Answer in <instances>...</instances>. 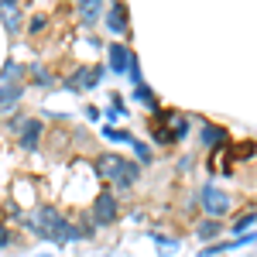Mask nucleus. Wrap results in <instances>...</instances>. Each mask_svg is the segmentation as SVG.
Listing matches in <instances>:
<instances>
[{
    "label": "nucleus",
    "mask_w": 257,
    "mask_h": 257,
    "mask_svg": "<svg viewBox=\"0 0 257 257\" xmlns=\"http://www.w3.org/2000/svg\"><path fill=\"white\" fill-rule=\"evenodd\" d=\"M134 93H138V99H144V103H148V106H151V110H155V106H158V99L151 96V89H148V86H138V89H134Z\"/></svg>",
    "instance_id": "obj_16"
},
{
    "label": "nucleus",
    "mask_w": 257,
    "mask_h": 257,
    "mask_svg": "<svg viewBox=\"0 0 257 257\" xmlns=\"http://www.w3.org/2000/svg\"><path fill=\"white\" fill-rule=\"evenodd\" d=\"M99 79H103V69L99 65H82V69H76L72 76H69V89H76V93H82V89H96Z\"/></svg>",
    "instance_id": "obj_4"
},
{
    "label": "nucleus",
    "mask_w": 257,
    "mask_h": 257,
    "mask_svg": "<svg viewBox=\"0 0 257 257\" xmlns=\"http://www.w3.org/2000/svg\"><path fill=\"white\" fill-rule=\"evenodd\" d=\"M45 24H48V21L41 18V14H38V18H31V31H41V28H45Z\"/></svg>",
    "instance_id": "obj_18"
},
{
    "label": "nucleus",
    "mask_w": 257,
    "mask_h": 257,
    "mask_svg": "<svg viewBox=\"0 0 257 257\" xmlns=\"http://www.w3.org/2000/svg\"><path fill=\"white\" fill-rule=\"evenodd\" d=\"M199 138H202V144H206V148H213V151H219V148H226V141H230V134H226L223 127H213V123H206V127L199 131Z\"/></svg>",
    "instance_id": "obj_7"
},
{
    "label": "nucleus",
    "mask_w": 257,
    "mask_h": 257,
    "mask_svg": "<svg viewBox=\"0 0 257 257\" xmlns=\"http://www.w3.org/2000/svg\"><path fill=\"white\" fill-rule=\"evenodd\" d=\"M11 127L14 131H21V148L24 151H35L38 148V141H41V120H24V117H18V120H11Z\"/></svg>",
    "instance_id": "obj_5"
},
{
    "label": "nucleus",
    "mask_w": 257,
    "mask_h": 257,
    "mask_svg": "<svg viewBox=\"0 0 257 257\" xmlns=\"http://www.w3.org/2000/svg\"><path fill=\"white\" fill-rule=\"evenodd\" d=\"M93 223L96 226H113L117 223V196L113 192H99L93 202Z\"/></svg>",
    "instance_id": "obj_3"
},
{
    "label": "nucleus",
    "mask_w": 257,
    "mask_h": 257,
    "mask_svg": "<svg viewBox=\"0 0 257 257\" xmlns=\"http://www.w3.org/2000/svg\"><path fill=\"white\" fill-rule=\"evenodd\" d=\"M254 223H257V213H243V216L233 219V233H240V237H243V233H247Z\"/></svg>",
    "instance_id": "obj_12"
},
{
    "label": "nucleus",
    "mask_w": 257,
    "mask_h": 257,
    "mask_svg": "<svg viewBox=\"0 0 257 257\" xmlns=\"http://www.w3.org/2000/svg\"><path fill=\"white\" fill-rule=\"evenodd\" d=\"M131 148H134V151H138V158H141V161H148V158H151V151H148V148H144V144H141L138 138L131 141Z\"/></svg>",
    "instance_id": "obj_17"
},
{
    "label": "nucleus",
    "mask_w": 257,
    "mask_h": 257,
    "mask_svg": "<svg viewBox=\"0 0 257 257\" xmlns=\"http://www.w3.org/2000/svg\"><path fill=\"white\" fill-rule=\"evenodd\" d=\"M21 93H24V86H21V82H4V86H0V106H4V110H7V106H14V103L21 99Z\"/></svg>",
    "instance_id": "obj_9"
},
{
    "label": "nucleus",
    "mask_w": 257,
    "mask_h": 257,
    "mask_svg": "<svg viewBox=\"0 0 257 257\" xmlns=\"http://www.w3.org/2000/svg\"><path fill=\"white\" fill-rule=\"evenodd\" d=\"M11 243V233H7V226H0V247H7Z\"/></svg>",
    "instance_id": "obj_19"
},
{
    "label": "nucleus",
    "mask_w": 257,
    "mask_h": 257,
    "mask_svg": "<svg viewBox=\"0 0 257 257\" xmlns=\"http://www.w3.org/2000/svg\"><path fill=\"white\" fill-rule=\"evenodd\" d=\"M31 72H35V79L41 82V89H55V79H52V76H48V72H45V69H41V65H35V69H31Z\"/></svg>",
    "instance_id": "obj_15"
},
{
    "label": "nucleus",
    "mask_w": 257,
    "mask_h": 257,
    "mask_svg": "<svg viewBox=\"0 0 257 257\" xmlns=\"http://www.w3.org/2000/svg\"><path fill=\"white\" fill-rule=\"evenodd\" d=\"M219 230H223L219 223H213V219H206V223L199 226V237H202V240H213V237H219Z\"/></svg>",
    "instance_id": "obj_14"
},
{
    "label": "nucleus",
    "mask_w": 257,
    "mask_h": 257,
    "mask_svg": "<svg viewBox=\"0 0 257 257\" xmlns=\"http://www.w3.org/2000/svg\"><path fill=\"white\" fill-rule=\"evenodd\" d=\"M131 62H134V55H131L123 45H110V69H113V72H127Z\"/></svg>",
    "instance_id": "obj_8"
},
{
    "label": "nucleus",
    "mask_w": 257,
    "mask_h": 257,
    "mask_svg": "<svg viewBox=\"0 0 257 257\" xmlns=\"http://www.w3.org/2000/svg\"><path fill=\"white\" fill-rule=\"evenodd\" d=\"M79 14L86 21H96L99 18V4H96V0H82V4H79Z\"/></svg>",
    "instance_id": "obj_13"
},
{
    "label": "nucleus",
    "mask_w": 257,
    "mask_h": 257,
    "mask_svg": "<svg viewBox=\"0 0 257 257\" xmlns=\"http://www.w3.org/2000/svg\"><path fill=\"white\" fill-rule=\"evenodd\" d=\"M0 18L7 21L11 31H18V28H21V7H18V4H11V0H4V4H0Z\"/></svg>",
    "instance_id": "obj_10"
},
{
    "label": "nucleus",
    "mask_w": 257,
    "mask_h": 257,
    "mask_svg": "<svg viewBox=\"0 0 257 257\" xmlns=\"http://www.w3.org/2000/svg\"><path fill=\"white\" fill-rule=\"evenodd\" d=\"M28 230L38 233V237H45V240H52V243H69V240H76V226L62 216L55 206H41L38 223H28Z\"/></svg>",
    "instance_id": "obj_1"
},
{
    "label": "nucleus",
    "mask_w": 257,
    "mask_h": 257,
    "mask_svg": "<svg viewBox=\"0 0 257 257\" xmlns=\"http://www.w3.org/2000/svg\"><path fill=\"white\" fill-rule=\"evenodd\" d=\"M106 24H110V31H113V35H123V31H127V24H123V4H113V7H110Z\"/></svg>",
    "instance_id": "obj_11"
},
{
    "label": "nucleus",
    "mask_w": 257,
    "mask_h": 257,
    "mask_svg": "<svg viewBox=\"0 0 257 257\" xmlns=\"http://www.w3.org/2000/svg\"><path fill=\"white\" fill-rule=\"evenodd\" d=\"M202 209H206L209 216H223V213L230 209V196L219 192V189H213V185H206V189H202Z\"/></svg>",
    "instance_id": "obj_6"
},
{
    "label": "nucleus",
    "mask_w": 257,
    "mask_h": 257,
    "mask_svg": "<svg viewBox=\"0 0 257 257\" xmlns=\"http://www.w3.org/2000/svg\"><path fill=\"white\" fill-rule=\"evenodd\" d=\"M96 172L103 178H113V185H117V189H127V185H134V182H138L141 165H138V161L120 158V155H99Z\"/></svg>",
    "instance_id": "obj_2"
}]
</instances>
